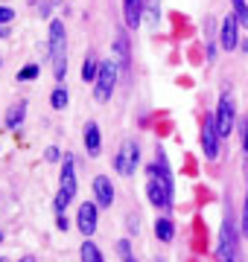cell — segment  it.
<instances>
[{
	"mask_svg": "<svg viewBox=\"0 0 248 262\" xmlns=\"http://www.w3.org/2000/svg\"><path fill=\"white\" fill-rule=\"evenodd\" d=\"M50 58H53V73L61 82L67 73V47H65V24L61 20L50 24Z\"/></svg>",
	"mask_w": 248,
	"mask_h": 262,
	"instance_id": "1",
	"label": "cell"
},
{
	"mask_svg": "<svg viewBox=\"0 0 248 262\" xmlns=\"http://www.w3.org/2000/svg\"><path fill=\"white\" fill-rule=\"evenodd\" d=\"M219 262H237V227H234V210L231 204L225 207V222L219 230V251H216Z\"/></svg>",
	"mask_w": 248,
	"mask_h": 262,
	"instance_id": "2",
	"label": "cell"
},
{
	"mask_svg": "<svg viewBox=\"0 0 248 262\" xmlns=\"http://www.w3.org/2000/svg\"><path fill=\"white\" fill-rule=\"evenodd\" d=\"M117 61L108 58V61H99V73H96V88H94V96L96 102H108L111 94H114V84H117Z\"/></svg>",
	"mask_w": 248,
	"mask_h": 262,
	"instance_id": "3",
	"label": "cell"
},
{
	"mask_svg": "<svg viewBox=\"0 0 248 262\" xmlns=\"http://www.w3.org/2000/svg\"><path fill=\"white\" fill-rule=\"evenodd\" d=\"M137 163H140V151H137V143L126 140L123 149H120V155H117L114 166L120 175H134V169H137Z\"/></svg>",
	"mask_w": 248,
	"mask_h": 262,
	"instance_id": "4",
	"label": "cell"
},
{
	"mask_svg": "<svg viewBox=\"0 0 248 262\" xmlns=\"http://www.w3.org/2000/svg\"><path fill=\"white\" fill-rule=\"evenodd\" d=\"M216 134L219 137H231V131H234V102H231V96H222L219 99V108H216Z\"/></svg>",
	"mask_w": 248,
	"mask_h": 262,
	"instance_id": "5",
	"label": "cell"
},
{
	"mask_svg": "<svg viewBox=\"0 0 248 262\" xmlns=\"http://www.w3.org/2000/svg\"><path fill=\"white\" fill-rule=\"evenodd\" d=\"M201 149L210 160L219 158V134H216V120L213 117H208L204 125H201Z\"/></svg>",
	"mask_w": 248,
	"mask_h": 262,
	"instance_id": "6",
	"label": "cell"
},
{
	"mask_svg": "<svg viewBox=\"0 0 248 262\" xmlns=\"http://www.w3.org/2000/svg\"><path fill=\"white\" fill-rule=\"evenodd\" d=\"M146 192H149V201H152L155 207H161V210H172V192L163 187L158 178H149V187H146Z\"/></svg>",
	"mask_w": 248,
	"mask_h": 262,
	"instance_id": "7",
	"label": "cell"
},
{
	"mask_svg": "<svg viewBox=\"0 0 248 262\" xmlns=\"http://www.w3.org/2000/svg\"><path fill=\"white\" fill-rule=\"evenodd\" d=\"M237 27H239L237 15H228V18L222 20V29H219V44H222L225 50H237V47H239Z\"/></svg>",
	"mask_w": 248,
	"mask_h": 262,
	"instance_id": "8",
	"label": "cell"
},
{
	"mask_svg": "<svg viewBox=\"0 0 248 262\" xmlns=\"http://www.w3.org/2000/svg\"><path fill=\"white\" fill-rule=\"evenodd\" d=\"M96 207L99 204H94V201H85V204L79 207L76 225H79V230H82L85 236H91L96 230Z\"/></svg>",
	"mask_w": 248,
	"mask_h": 262,
	"instance_id": "9",
	"label": "cell"
},
{
	"mask_svg": "<svg viewBox=\"0 0 248 262\" xmlns=\"http://www.w3.org/2000/svg\"><path fill=\"white\" fill-rule=\"evenodd\" d=\"M94 195H96V204L99 207L114 204V187H111V181L105 178V175H99V178L94 181Z\"/></svg>",
	"mask_w": 248,
	"mask_h": 262,
	"instance_id": "10",
	"label": "cell"
},
{
	"mask_svg": "<svg viewBox=\"0 0 248 262\" xmlns=\"http://www.w3.org/2000/svg\"><path fill=\"white\" fill-rule=\"evenodd\" d=\"M85 149L91 158H96L99 149H102V137H99V125L96 122H88L85 125Z\"/></svg>",
	"mask_w": 248,
	"mask_h": 262,
	"instance_id": "11",
	"label": "cell"
},
{
	"mask_svg": "<svg viewBox=\"0 0 248 262\" xmlns=\"http://www.w3.org/2000/svg\"><path fill=\"white\" fill-rule=\"evenodd\" d=\"M61 189L76 192V163L70 155H65V166H61Z\"/></svg>",
	"mask_w": 248,
	"mask_h": 262,
	"instance_id": "12",
	"label": "cell"
},
{
	"mask_svg": "<svg viewBox=\"0 0 248 262\" xmlns=\"http://www.w3.org/2000/svg\"><path fill=\"white\" fill-rule=\"evenodd\" d=\"M114 50H117V64L123 67V73L129 76V38L120 32L117 35V41H114Z\"/></svg>",
	"mask_w": 248,
	"mask_h": 262,
	"instance_id": "13",
	"label": "cell"
},
{
	"mask_svg": "<svg viewBox=\"0 0 248 262\" xmlns=\"http://www.w3.org/2000/svg\"><path fill=\"white\" fill-rule=\"evenodd\" d=\"M155 236H158L161 242H172V236H175V227H172L170 219H158V222H155Z\"/></svg>",
	"mask_w": 248,
	"mask_h": 262,
	"instance_id": "14",
	"label": "cell"
},
{
	"mask_svg": "<svg viewBox=\"0 0 248 262\" xmlns=\"http://www.w3.org/2000/svg\"><path fill=\"white\" fill-rule=\"evenodd\" d=\"M96 73H99V61H96L94 53H88L85 64H82V79L85 82H96Z\"/></svg>",
	"mask_w": 248,
	"mask_h": 262,
	"instance_id": "15",
	"label": "cell"
},
{
	"mask_svg": "<svg viewBox=\"0 0 248 262\" xmlns=\"http://www.w3.org/2000/svg\"><path fill=\"white\" fill-rule=\"evenodd\" d=\"M24 114H27V105H24V102H20V105H12L9 111H6V125H9V128L20 125V122H24Z\"/></svg>",
	"mask_w": 248,
	"mask_h": 262,
	"instance_id": "16",
	"label": "cell"
},
{
	"mask_svg": "<svg viewBox=\"0 0 248 262\" xmlns=\"http://www.w3.org/2000/svg\"><path fill=\"white\" fill-rule=\"evenodd\" d=\"M79 253H82V262H102V253H99V248L94 242H85Z\"/></svg>",
	"mask_w": 248,
	"mask_h": 262,
	"instance_id": "17",
	"label": "cell"
},
{
	"mask_svg": "<svg viewBox=\"0 0 248 262\" xmlns=\"http://www.w3.org/2000/svg\"><path fill=\"white\" fill-rule=\"evenodd\" d=\"M67 99H70V96H67L65 88H56V91H53V96H50V102H53V108H56V111H65Z\"/></svg>",
	"mask_w": 248,
	"mask_h": 262,
	"instance_id": "18",
	"label": "cell"
},
{
	"mask_svg": "<svg viewBox=\"0 0 248 262\" xmlns=\"http://www.w3.org/2000/svg\"><path fill=\"white\" fill-rule=\"evenodd\" d=\"M73 195H76V192H70V189H58V195H56V213H65L67 204L73 201Z\"/></svg>",
	"mask_w": 248,
	"mask_h": 262,
	"instance_id": "19",
	"label": "cell"
},
{
	"mask_svg": "<svg viewBox=\"0 0 248 262\" xmlns=\"http://www.w3.org/2000/svg\"><path fill=\"white\" fill-rule=\"evenodd\" d=\"M234 15H237V20L242 24V27H248V6H245V0H234Z\"/></svg>",
	"mask_w": 248,
	"mask_h": 262,
	"instance_id": "20",
	"label": "cell"
},
{
	"mask_svg": "<svg viewBox=\"0 0 248 262\" xmlns=\"http://www.w3.org/2000/svg\"><path fill=\"white\" fill-rule=\"evenodd\" d=\"M35 76H38V64H29V67H24V70L18 73V79L20 82H29V79H35Z\"/></svg>",
	"mask_w": 248,
	"mask_h": 262,
	"instance_id": "21",
	"label": "cell"
},
{
	"mask_svg": "<svg viewBox=\"0 0 248 262\" xmlns=\"http://www.w3.org/2000/svg\"><path fill=\"white\" fill-rule=\"evenodd\" d=\"M12 18H15V12H12L9 6H0V24H9Z\"/></svg>",
	"mask_w": 248,
	"mask_h": 262,
	"instance_id": "22",
	"label": "cell"
},
{
	"mask_svg": "<svg viewBox=\"0 0 248 262\" xmlns=\"http://www.w3.org/2000/svg\"><path fill=\"white\" fill-rule=\"evenodd\" d=\"M117 248H120V256H123V259H132V245L126 242V239H123L120 245H117Z\"/></svg>",
	"mask_w": 248,
	"mask_h": 262,
	"instance_id": "23",
	"label": "cell"
},
{
	"mask_svg": "<svg viewBox=\"0 0 248 262\" xmlns=\"http://www.w3.org/2000/svg\"><path fill=\"white\" fill-rule=\"evenodd\" d=\"M44 158H47V160H50V163H56V160H58V158H61V151H58V149H56V146H50V149H47V151H44Z\"/></svg>",
	"mask_w": 248,
	"mask_h": 262,
	"instance_id": "24",
	"label": "cell"
},
{
	"mask_svg": "<svg viewBox=\"0 0 248 262\" xmlns=\"http://www.w3.org/2000/svg\"><path fill=\"white\" fill-rule=\"evenodd\" d=\"M146 15H149V24H158V6H149V9H146Z\"/></svg>",
	"mask_w": 248,
	"mask_h": 262,
	"instance_id": "25",
	"label": "cell"
},
{
	"mask_svg": "<svg viewBox=\"0 0 248 262\" xmlns=\"http://www.w3.org/2000/svg\"><path fill=\"white\" fill-rule=\"evenodd\" d=\"M242 233L248 236V195H245V210H242Z\"/></svg>",
	"mask_w": 248,
	"mask_h": 262,
	"instance_id": "26",
	"label": "cell"
},
{
	"mask_svg": "<svg viewBox=\"0 0 248 262\" xmlns=\"http://www.w3.org/2000/svg\"><path fill=\"white\" fill-rule=\"evenodd\" d=\"M129 230H132V233H137V230H140V225H137V215H129Z\"/></svg>",
	"mask_w": 248,
	"mask_h": 262,
	"instance_id": "27",
	"label": "cell"
},
{
	"mask_svg": "<svg viewBox=\"0 0 248 262\" xmlns=\"http://www.w3.org/2000/svg\"><path fill=\"white\" fill-rule=\"evenodd\" d=\"M242 146H245V155H248V120H245V125H242Z\"/></svg>",
	"mask_w": 248,
	"mask_h": 262,
	"instance_id": "28",
	"label": "cell"
},
{
	"mask_svg": "<svg viewBox=\"0 0 248 262\" xmlns=\"http://www.w3.org/2000/svg\"><path fill=\"white\" fill-rule=\"evenodd\" d=\"M58 230H67V215L58 213Z\"/></svg>",
	"mask_w": 248,
	"mask_h": 262,
	"instance_id": "29",
	"label": "cell"
},
{
	"mask_svg": "<svg viewBox=\"0 0 248 262\" xmlns=\"http://www.w3.org/2000/svg\"><path fill=\"white\" fill-rule=\"evenodd\" d=\"M20 262H35V256H24V259H20Z\"/></svg>",
	"mask_w": 248,
	"mask_h": 262,
	"instance_id": "30",
	"label": "cell"
},
{
	"mask_svg": "<svg viewBox=\"0 0 248 262\" xmlns=\"http://www.w3.org/2000/svg\"><path fill=\"white\" fill-rule=\"evenodd\" d=\"M6 35H9V32H6V29H0V38H6Z\"/></svg>",
	"mask_w": 248,
	"mask_h": 262,
	"instance_id": "31",
	"label": "cell"
},
{
	"mask_svg": "<svg viewBox=\"0 0 248 262\" xmlns=\"http://www.w3.org/2000/svg\"><path fill=\"white\" fill-rule=\"evenodd\" d=\"M242 50H245V53H248V41H242Z\"/></svg>",
	"mask_w": 248,
	"mask_h": 262,
	"instance_id": "32",
	"label": "cell"
},
{
	"mask_svg": "<svg viewBox=\"0 0 248 262\" xmlns=\"http://www.w3.org/2000/svg\"><path fill=\"white\" fill-rule=\"evenodd\" d=\"M126 262H137V259H126Z\"/></svg>",
	"mask_w": 248,
	"mask_h": 262,
	"instance_id": "33",
	"label": "cell"
},
{
	"mask_svg": "<svg viewBox=\"0 0 248 262\" xmlns=\"http://www.w3.org/2000/svg\"><path fill=\"white\" fill-rule=\"evenodd\" d=\"M53 3H58V0H53Z\"/></svg>",
	"mask_w": 248,
	"mask_h": 262,
	"instance_id": "34",
	"label": "cell"
},
{
	"mask_svg": "<svg viewBox=\"0 0 248 262\" xmlns=\"http://www.w3.org/2000/svg\"><path fill=\"white\" fill-rule=\"evenodd\" d=\"M0 64H3V61H0Z\"/></svg>",
	"mask_w": 248,
	"mask_h": 262,
	"instance_id": "35",
	"label": "cell"
}]
</instances>
